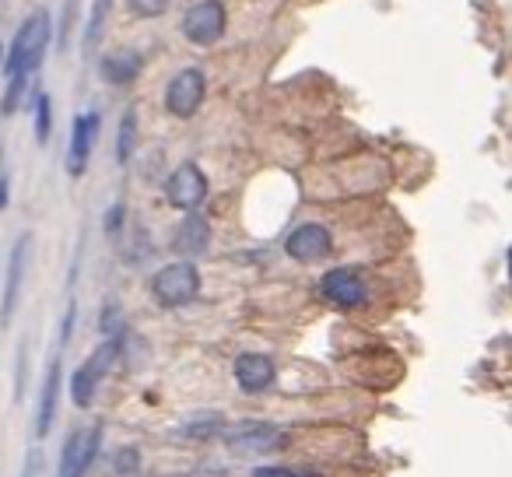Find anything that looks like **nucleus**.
I'll use <instances>...</instances> for the list:
<instances>
[{
    "instance_id": "nucleus-19",
    "label": "nucleus",
    "mask_w": 512,
    "mask_h": 477,
    "mask_svg": "<svg viewBox=\"0 0 512 477\" xmlns=\"http://www.w3.org/2000/svg\"><path fill=\"white\" fill-rule=\"evenodd\" d=\"M221 432V418L218 414H207V418H193L190 425H183V435H197V439H211Z\"/></svg>"
},
{
    "instance_id": "nucleus-18",
    "label": "nucleus",
    "mask_w": 512,
    "mask_h": 477,
    "mask_svg": "<svg viewBox=\"0 0 512 477\" xmlns=\"http://www.w3.org/2000/svg\"><path fill=\"white\" fill-rule=\"evenodd\" d=\"M109 4H113V0H95V4H92V18H88V29H85V46H88V50L99 43L102 25H106V15H109Z\"/></svg>"
},
{
    "instance_id": "nucleus-11",
    "label": "nucleus",
    "mask_w": 512,
    "mask_h": 477,
    "mask_svg": "<svg viewBox=\"0 0 512 477\" xmlns=\"http://www.w3.org/2000/svg\"><path fill=\"white\" fill-rule=\"evenodd\" d=\"M285 439V432H281L278 425H271V421H242V425H235L232 432H228V449L239 456H253V453H267V449H274L278 442Z\"/></svg>"
},
{
    "instance_id": "nucleus-26",
    "label": "nucleus",
    "mask_w": 512,
    "mask_h": 477,
    "mask_svg": "<svg viewBox=\"0 0 512 477\" xmlns=\"http://www.w3.org/2000/svg\"><path fill=\"white\" fill-rule=\"evenodd\" d=\"M0 64H4V46H0Z\"/></svg>"
},
{
    "instance_id": "nucleus-27",
    "label": "nucleus",
    "mask_w": 512,
    "mask_h": 477,
    "mask_svg": "<svg viewBox=\"0 0 512 477\" xmlns=\"http://www.w3.org/2000/svg\"><path fill=\"white\" fill-rule=\"evenodd\" d=\"M25 477H32V470H29V474H25Z\"/></svg>"
},
{
    "instance_id": "nucleus-21",
    "label": "nucleus",
    "mask_w": 512,
    "mask_h": 477,
    "mask_svg": "<svg viewBox=\"0 0 512 477\" xmlns=\"http://www.w3.org/2000/svg\"><path fill=\"white\" fill-rule=\"evenodd\" d=\"M50 123H53V116H50V95L39 92L36 95V137H39V141H46V137H50Z\"/></svg>"
},
{
    "instance_id": "nucleus-17",
    "label": "nucleus",
    "mask_w": 512,
    "mask_h": 477,
    "mask_svg": "<svg viewBox=\"0 0 512 477\" xmlns=\"http://www.w3.org/2000/svg\"><path fill=\"white\" fill-rule=\"evenodd\" d=\"M134 151H137V113L127 109L120 120V130H116V162L127 165L134 158Z\"/></svg>"
},
{
    "instance_id": "nucleus-10",
    "label": "nucleus",
    "mask_w": 512,
    "mask_h": 477,
    "mask_svg": "<svg viewBox=\"0 0 512 477\" xmlns=\"http://www.w3.org/2000/svg\"><path fill=\"white\" fill-rule=\"evenodd\" d=\"M99 130H102V116L99 113H78V116H74L71 148H67V172H71L74 179L85 176L88 158H92L95 141H99Z\"/></svg>"
},
{
    "instance_id": "nucleus-3",
    "label": "nucleus",
    "mask_w": 512,
    "mask_h": 477,
    "mask_svg": "<svg viewBox=\"0 0 512 477\" xmlns=\"http://www.w3.org/2000/svg\"><path fill=\"white\" fill-rule=\"evenodd\" d=\"M120 337H109L106 344H99V348H95L92 355L85 358V365H78V369H74V376H71V400H74V407H92V400H95V393H99L102 379H106V372L113 369V362L120 358Z\"/></svg>"
},
{
    "instance_id": "nucleus-7",
    "label": "nucleus",
    "mask_w": 512,
    "mask_h": 477,
    "mask_svg": "<svg viewBox=\"0 0 512 477\" xmlns=\"http://www.w3.org/2000/svg\"><path fill=\"white\" fill-rule=\"evenodd\" d=\"M165 197L179 211H200V204L207 200V176L197 162H183L179 169H172V176L165 179Z\"/></svg>"
},
{
    "instance_id": "nucleus-5",
    "label": "nucleus",
    "mask_w": 512,
    "mask_h": 477,
    "mask_svg": "<svg viewBox=\"0 0 512 477\" xmlns=\"http://www.w3.org/2000/svg\"><path fill=\"white\" fill-rule=\"evenodd\" d=\"M228 29V11L221 0H197L183 15V36L193 46H214Z\"/></svg>"
},
{
    "instance_id": "nucleus-20",
    "label": "nucleus",
    "mask_w": 512,
    "mask_h": 477,
    "mask_svg": "<svg viewBox=\"0 0 512 477\" xmlns=\"http://www.w3.org/2000/svg\"><path fill=\"white\" fill-rule=\"evenodd\" d=\"M127 8L134 18H158L169 11V0H127Z\"/></svg>"
},
{
    "instance_id": "nucleus-9",
    "label": "nucleus",
    "mask_w": 512,
    "mask_h": 477,
    "mask_svg": "<svg viewBox=\"0 0 512 477\" xmlns=\"http://www.w3.org/2000/svg\"><path fill=\"white\" fill-rule=\"evenodd\" d=\"M320 295L337 309H358V306H365V299H369V288H365V281L358 278L355 271L334 267V271L323 274Z\"/></svg>"
},
{
    "instance_id": "nucleus-4",
    "label": "nucleus",
    "mask_w": 512,
    "mask_h": 477,
    "mask_svg": "<svg viewBox=\"0 0 512 477\" xmlns=\"http://www.w3.org/2000/svg\"><path fill=\"white\" fill-rule=\"evenodd\" d=\"M207 95V78L200 67H183L179 74H172V81L165 85V109H169L176 120H190L200 113Z\"/></svg>"
},
{
    "instance_id": "nucleus-16",
    "label": "nucleus",
    "mask_w": 512,
    "mask_h": 477,
    "mask_svg": "<svg viewBox=\"0 0 512 477\" xmlns=\"http://www.w3.org/2000/svg\"><path fill=\"white\" fill-rule=\"evenodd\" d=\"M141 67H144V60L137 50H116V53H109V57H102L99 74L109 85H130V81L141 74Z\"/></svg>"
},
{
    "instance_id": "nucleus-2",
    "label": "nucleus",
    "mask_w": 512,
    "mask_h": 477,
    "mask_svg": "<svg viewBox=\"0 0 512 477\" xmlns=\"http://www.w3.org/2000/svg\"><path fill=\"white\" fill-rule=\"evenodd\" d=\"M151 295L162 309H183L200 295V271L190 260H176L165 264L162 271L151 278Z\"/></svg>"
},
{
    "instance_id": "nucleus-15",
    "label": "nucleus",
    "mask_w": 512,
    "mask_h": 477,
    "mask_svg": "<svg viewBox=\"0 0 512 477\" xmlns=\"http://www.w3.org/2000/svg\"><path fill=\"white\" fill-rule=\"evenodd\" d=\"M57 400H60V355H53L50 369H46V379H43V393H39V414H36V435L39 439L53 428Z\"/></svg>"
},
{
    "instance_id": "nucleus-13",
    "label": "nucleus",
    "mask_w": 512,
    "mask_h": 477,
    "mask_svg": "<svg viewBox=\"0 0 512 477\" xmlns=\"http://www.w3.org/2000/svg\"><path fill=\"white\" fill-rule=\"evenodd\" d=\"M211 243V225L207 218H200L197 211H186V218L179 221L176 235H172V250L183 253V257H200Z\"/></svg>"
},
{
    "instance_id": "nucleus-1",
    "label": "nucleus",
    "mask_w": 512,
    "mask_h": 477,
    "mask_svg": "<svg viewBox=\"0 0 512 477\" xmlns=\"http://www.w3.org/2000/svg\"><path fill=\"white\" fill-rule=\"evenodd\" d=\"M50 36H53V25L43 8L32 11V15L18 25L15 43H11V53H8V64H4V74H8L4 113H15L18 109V102H22V95H25V85H29V78L39 71V64H43Z\"/></svg>"
},
{
    "instance_id": "nucleus-6",
    "label": "nucleus",
    "mask_w": 512,
    "mask_h": 477,
    "mask_svg": "<svg viewBox=\"0 0 512 477\" xmlns=\"http://www.w3.org/2000/svg\"><path fill=\"white\" fill-rule=\"evenodd\" d=\"M99 446H102V425L71 432L64 442V449H60L57 477H85L88 467L95 463V456H99Z\"/></svg>"
},
{
    "instance_id": "nucleus-14",
    "label": "nucleus",
    "mask_w": 512,
    "mask_h": 477,
    "mask_svg": "<svg viewBox=\"0 0 512 477\" xmlns=\"http://www.w3.org/2000/svg\"><path fill=\"white\" fill-rule=\"evenodd\" d=\"M25 257H29V235H22L11 250V264H8V288H4V306H0V323L8 327L15 320L18 309V295H22V274H25Z\"/></svg>"
},
{
    "instance_id": "nucleus-22",
    "label": "nucleus",
    "mask_w": 512,
    "mask_h": 477,
    "mask_svg": "<svg viewBox=\"0 0 512 477\" xmlns=\"http://www.w3.org/2000/svg\"><path fill=\"white\" fill-rule=\"evenodd\" d=\"M253 477H323L316 470H299V467H256Z\"/></svg>"
},
{
    "instance_id": "nucleus-12",
    "label": "nucleus",
    "mask_w": 512,
    "mask_h": 477,
    "mask_svg": "<svg viewBox=\"0 0 512 477\" xmlns=\"http://www.w3.org/2000/svg\"><path fill=\"white\" fill-rule=\"evenodd\" d=\"M232 376L242 393H264V390H271L274 379H278V365L267 355H260V351H246V355L235 358Z\"/></svg>"
},
{
    "instance_id": "nucleus-23",
    "label": "nucleus",
    "mask_w": 512,
    "mask_h": 477,
    "mask_svg": "<svg viewBox=\"0 0 512 477\" xmlns=\"http://www.w3.org/2000/svg\"><path fill=\"white\" fill-rule=\"evenodd\" d=\"M113 467H116V474H134L137 470V449H123V453H116Z\"/></svg>"
},
{
    "instance_id": "nucleus-8",
    "label": "nucleus",
    "mask_w": 512,
    "mask_h": 477,
    "mask_svg": "<svg viewBox=\"0 0 512 477\" xmlns=\"http://www.w3.org/2000/svg\"><path fill=\"white\" fill-rule=\"evenodd\" d=\"M330 250H334V235H330V228L320 225V221H306V225H299L285 239V253L292 260H302V264L330 257Z\"/></svg>"
},
{
    "instance_id": "nucleus-25",
    "label": "nucleus",
    "mask_w": 512,
    "mask_h": 477,
    "mask_svg": "<svg viewBox=\"0 0 512 477\" xmlns=\"http://www.w3.org/2000/svg\"><path fill=\"white\" fill-rule=\"evenodd\" d=\"M0 207H8V179H0Z\"/></svg>"
},
{
    "instance_id": "nucleus-24",
    "label": "nucleus",
    "mask_w": 512,
    "mask_h": 477,
    "mask_svg": "<svg viewBox=\"0 0 512 477\" xmlns=\"http://www.w3.org/2000/svg\"><path fill=\"white\" fill-rule=\"evenodd\" d=\"M120 221H123V207L116 204L113 211L106 214V232H109V235H116V232H120Z\"/></svg>"
}]
</instances>
